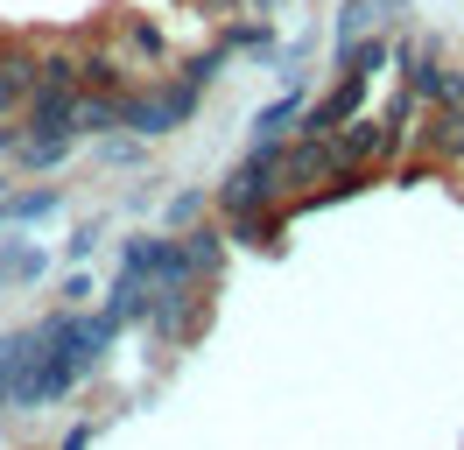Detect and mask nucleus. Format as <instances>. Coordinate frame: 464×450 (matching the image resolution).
<instances>
[{"mask_svg": "<svg viewBox=\"0 0 464 450\" xmlns=\"http://www.w3.org/2000/svg\"><path fill=\"white\" fill-rule=\"evenodd\" d=\"M366 28H373V0H352V7H345V22H338V35H345V50L359 43V35H366Z\"/></svg>", "mask_w": 464, "mask_h": 450, "instance_id": "7", "label": "nucleus"}, {"mask_svg": "<svg viewBox=\"0 0 464 450\" xmlns=\"http://www.w3.org/2000/svg\"><path fill=\"white\" fill-rule=\"evenodd\" d=\"M275 176H282V148H261V155H254L246 169H232V183H226V204H232V211H261L267 197L282 191Z\"/></svg>", "mask_w": 464, "mask_h": 450, "instance_id": "2", "label": "nucleus"}, {"mask_svg": "<svg viewBox=\"0 0 464 450\" xmlns=\"http://www.w3.org/2000/svg\"><path fill=\"white\" fill-rule=\"evenodd\" d=\"M183 112H190V92H183V84H162V92H141V99H120V120H127L134 134H169Z\"/></svg>", "mask_w": 464, "mask_h": 450, "instance_id": "1", "label": "nucleus"}, {"mask_svg": "<svg viewBox=\"0 0 464 450\" xmlns=\"http://www.w3.org/2000/svg\"><path fill=\"white\" fill-rule=\"evenodd\" d=\"M422 141H430V155H443V162H450V155H464V106H443V112L430 120V134H422Z\"/></svg>", "mask_w": 464, "mask_h": 450, "instance_id": "4", "label": "nucleus"}, {"mask_svg": "<svg viewBox=\"0 0 464 450\" xmlns=\"http://www.w3.org/2000/svg\"><path fill=\"white\" fill-rule=\"evenodd\" d=\"M352 106H359V78H352V84H338V92H331V99H324V106L310 112V127H303V134H331V127H338V120H345Z\"/></svg>", "mask_w": 464, "mask_h": 450, "instance_id": "5", "label": "nucleus"}, {"mask_svg": "<svg viewBox=\"0 0 464 450\" xmlns=\"http://www.w3.org/2000/svg\"><path fill=\"white\" fill-rule=\"evenodd\" d=\"M29 92H35V71L22 64V56H14V64H0V112H7V106H22Z\"/></svg>", "mask_w": 464, "mask_h": 450, "instance_id": "6", "label": "nucleus"}, {"mask_svg": "<svg viewBox=\"0 0 464 450\" xmlns=\"http://www.w3.org/2000/svg\"><path fill=\"white\" fill-rule=\"evenodd\" d=\"M324 141H331V155H338V169H359V162H380V155L394 148V127H387V120H359L352 134H338V127H331Z\"/></svg>", "mask_w": 464, "mask_h": 450, "instance_id": "3", "label": "nucleus"}]
</instances>
